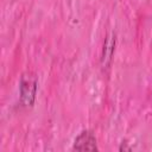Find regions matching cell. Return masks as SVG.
Instances as JSON below:
<instances>
[{
  "label": "cell",
  "mask_w": 152,
  "mask_h": 152,
  "mask_svg": "<svg viewBox=\"0 0 152 152\" xmlns=\"http://www.w3.org/2000/svg\"><path fill=\"white\" fill-rule=\"evenodd\" d=\"M37 87H38V78L34 72L26 71L21 75L19 83V94H20V102L24 107L33 106L37 95Z\"/></svg>",
  "instance_id": "1"
},
{
  "label": "cell",
  "mask_w": 152,
  "mask_h": 152,
  "mask_svg": "<svg viewBox=\"0 0 152 152\" xmlns=\"http://www.w3.org/2000/svg\"><path fill=\"white\" fill-rule=\"evenodd\" d=\"M72 150L77 151H97V141L96 137L93 131L90 129H84L82 131L74 140L72 144Z\"/></svg>",
  "instance_id": "2"
},
{
  "label": "cell",
  "mask_w": 152,
  "mask_h": 152,
  "mask_svg": "<svg viewBox=\"0 0 152 152\" xmlns=\"http://www.w3.org/2000/svg\"><path fill=\"white\" fill-rule=\"evenodd\" d=\"M115 50V34L109 33L103 43L102 55H101V65L103 69H108L113 61V55Z\"/></svg>",
  "instance_id": "3"
}]
</instances>
